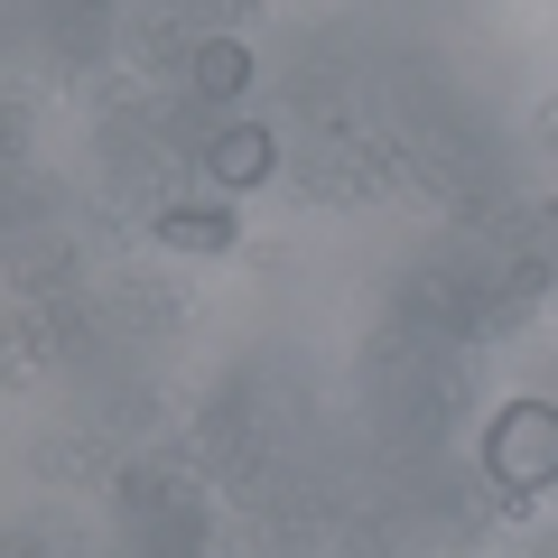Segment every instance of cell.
Segmentation results:
<instances>
[{
  "instance_id": "1",
  "label": "cell",
  "mask_w": 558,
  "mask_h": 558,
  "mask_svg": "<svg viewBox=\"0 0 558 558\" xmlns=\"http://www.w3.org/2000/svg\"><path fill=\"white\" fill-rule=\"evenodd\" d=\"M494 475L502 484H549L558 475V410L549 400H521L494 418Z\"/></svg>"
},
{
  "instance_id": "2",
  "label": "cell",
  "mask_w": 558,
  "mask_h": 558,
  "mask_svg": "<svg viewBox=\"0 0 558 558\" xmlns=\"http://www.w3.org/2000/svg\"><path fill=\"white\" fill-rule=\"evenodd\" d=\"M215 178H223V186H252V178H270V140H260V131H233V140L215 149Z\"/></svg>"
},
{
  "instance_id": "3",
  "label": "cell",
  "mask_w": 558,
  "mask_h": 558,
  "mask_svg": "<svg viewBox=\"0 0 558 558\" xmlns=\"http://www.w3.org/2000/svg\"><path fill=\"white\" fill-rule=\"evenodd\" d=\"M168 242H186V252H223L233 242V215H159Z\"/></svg>"
},
{
  "instance_id": "4",
  "label": "cell",
  "mask_w": 558,
  "mask_h": 558,
  "mask_svg": "<svg viewBox=\"0 0 558 558\" xmlns=\"http://www.w3.org/2000/svg\"><path fill=\"white\" fill-rule=\"evenodd\" d=\"M242 75H252V57H242V47H205V57H196V84H205V94H233Z\"/></svg>"
}]
</instances>
